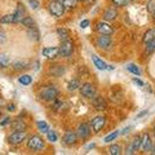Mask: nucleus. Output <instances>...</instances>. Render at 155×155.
Instances as JSON below:
<instances>
[{"instance_id": "obj_26", "label": "nucleus", "mask_w": 155, "mask_h": 155, "mask_svg": "<svg viewBox=\"0 0 155 155\" xmlns=\"http://www.w3.org/2000/svg\"><path fill=\"white\" fill-rule=\"evenodd\" d=\"M21 23H22V26H25V27H27V28L36 27V22H35V19H34L32 17H30V16H26V17L21 21Z\"/></svg>"}, {"instance_id": "obj_14", "label": "nucleus", "mask_w": 155, "mask_h": 155, "mask_svg": "<svg viewBox=\"0 0 155 155\" xmlns=\"http://www.w3.org/2000/svg\"><path fill=\"white\" fill-rule=\"evenodd\" d=\"M41 54L45 58H48V60H54V58L60 56V49L57 47H45L43 48Z\"/></svg>"}, {"instance_id": "obj_35", "label": "nucleus", "mask_w": 155, "mask_h": 155, "mask_svg": "<svg viewBox=\"0 0 155 155\" xmlns=\"http://www.w3.org/2000/svg\"><path fill=\"white\" fill-rule=\"evenodd\" d=\"M127 70H128L129 72H132V74H134V75H141V70H140L138 66L134 65V64H129V65L127 66Z\"/></svg>"}, {"instance_id": "obj_12", "label": "nucleus", "mask_w": 155, "mask_h": 155, "mask_svg": "<svg viewBox=\"0 0 155 155\" xmlns=\"http://www.w3.org/2000/svg\"><path fill=\"white\" fill-rule=\"evenodd\" d=\"M62 141H64V143L66 146H74V145L78 143L79 138H78V134H76V132H74V130H66L64 137H62Z\"/></svg>"}, {"instance_id": "obj_41", "label": "nucleus", "mask_w": 155, "mask_h": 155, "mask_svg": "<svg viewBox=\"0 0 155 155\" xmlns=\"http://www.w3.org/2000/svg\"><path fill=\"white\" fill-rule=\"evenodd\" d=\"M89 25H91V21H89V19H84V21L80 22V27H81V28H87Z\"/></svg>"}, {"instance_id": "obj_33", "label": "nucleus", "mask_w": 155, "mask_h": 155, "mask_svg": "<svg viewBox=\"0 0 155 155\" xmlns=\"http://www.w3.org/2000/svg\"><path fill=\"white\" fill-rule=\"evenodd\" d=\"M36 125H38V129L40 133H47L48 130H49V127H48V124L44 122V120H39L36 123Z\"/></svg>"}, {"instance_id": "obj_34", "label": "nucleus", "mask_w": 155, "mask_h": 155, "mask_svg": "<svg viewBox=\"0 0 155 155\" xmlns=\"http://www.w3.org/2000/svg\"><path fill=\"white\" fill-rule=\"evenodd\" d=\"M119 136V130H115V132H111L109 136H106V137L104 138V142L106 143H110V142H113L114 140H116V137Z\"/></svg>"}, {"instance_id": "obj_31", "label": "nucleus", "mask_w": 155, "mask_h": 155, "mask_svg": "<svg viewBox=\"0 0 155 155\" xmlns=\"http://www.w3.org/2000/svg\"><path fill=\"white\" fill-rule=\"evenodd\" d=\"M47 138H48V141L52 142V143H54L58 141V134L56 133V130H53V129H49L47 132Z\"/></svg>"}, {"instance_id": "obj_7", "label": "nucleus", "mask_w": 155, "mask_h": 155, "mask_svg": "<svg viewBox=\"0 0 155 155\" xmlns=\"http://www.w3.org/2000/svg\"><path fill=\"white\" fill-rule=\"evenodd\" d=\"M91 129L93 133H100L106 125V116L104 115H97L91 120Z\"/></svg>"}, {"instance_id": "obj_43", "label": "nucleus", "mask_w": 155, "mask_h": 155, "mask_svg": "<svg viewBox=\"0 0 155 155\" xmlns=\"http://www.w3.org/2000/svg\"><path fill=\"white\" fill-rule=\"evenodd\" d=\"M132 81H133V83H136L137 85H140V87H143V85H145V84H143V81H141L140 79H137V78H133Z\"/></svg>"}, {"instance_id": "obj_29", "label": "nucleus", "mask_w": 155, "mask_h": 155, "mask_svg": "<svg viewBox=\"0 0 155 155\" xmlns=\"http://www.w3.org/2000/svg\"><path fill=\"white\" fill-rule=\"evenodd\" d=\"M0 23L2 25H11V23H14V16L13 14H5L0 18Z\"/></svg>"}, {"instance_id": "obj_5", "label": "nucleus", "mask_w": 155, "mask_h": 155, "mask_svg": "<svg viewBox=\"0 0 155 155\" xmlns=\"http://www.w3.org/2000/svg\"><path fill=\"white\" fill-rule=\"evenodd\" d=\"M27 140V134L26 130H14L13 133H11L8 136V142L14 146H18V145L23 143Z\"/></svg>"}, {"instance_id": "obj_27", "label": "nucleus", "mask_w": 155, "mask_h": 155, "mask_svg": "<svg viewBox=\"0 0 155 155\" xmlns=\"http://www.w3.org/2000/svg\"><path fill=\"white\" fill-rule=\"evenodd\" d=\"M154 39H155V28H149V30L143 34L142 40H143L145 44H146V43L154 40Z\"/></svg>"}, {"instance_id": "obj_16", "label": "nucleus", "mask_w": 155, "mask_h": 155, "mask_svg": "<svg viewBox=\"0 0 155 155\" xmlns=\"http://www.w3.org/2000/svg\"><path fill=\"white\" fill-rule=\"evenodd\" d=\"M92 105H93V107L98 111H104V110H106V107H107L106 100L102 96H97V94L92 98Z\"/></svg>"}, {"instance_id": "obj_2", "label": "nucleus", "mask_w": 155, "mask_h": 155, "mask_svg": "<svg viewBox=\"0 0 155 155\" xmlns=\"http://www.w3.org/2000/svg\"><path fill=\"white\" fill-rule=\"evenodd\" d=\"M26 141H27V149L34 153H40L45 147V140L40 134H31Z\"/></svg>"}, {"instance_id": "obj_39", "label": "nucleus", "mask_w": 155, "mask_h": 155, "mask_svg": "<svg viewBox=\"0 0 155 155\" xmlns=\"http://www.w3.org/2000/svg\"><path fill=\"white\" fill-rule=\"evenodd\" d=\"M28 5L31 9H38L40 7V3H39V0H28Z\"/></svg>"}, {"instance_id": "obj_46", "label": "nucleus", "mask_w": 155, "mask_h": 155, "mask_svg": "<svg viewBox=\"0 0 155 155\" xmlns=\"http://www.w3.org/2000/svg\"><path fill=\"white\" fill-rule=\"evenodd\" d=\"M150 154L155 155V143H153V146H151V150H150Z\"/></svg>"}, {"instance_id": "obj_44", "label": "nucleus", "mask_w": 155, "mask_h": 155, "mask_svg": "<svg viewBox=\"0 0 155 155\" xmlns=\"http://www.w3.org/2000/svg\"><path fill=\"white\" fill-rule=\"evenodd\" d=\"M7 110L11 111V113H13V111L16 110V105H14V104H9V105L7 106Z\"/></svg>"}, {"instance_id": "obj_28", "label": "nucleus", "mask_w": 155, "mask_h": 155, "mask_svg": "<svg viewBox=\"0 0 155 155\" xmlns=\"http://www.w3.org/2000/svg\"><path fill=\"white\" fill-rule=\"evenodd\" d=\"M109 150V154L110 155H120L122 154V146L119 143H114L107 149Z\"/></svg>"}, {"instance_id": "obj_19", "label": "nucleus", "mask_w": 155, "mask_h": 155, "mask_svg": "<svg viewBox=\"0 0 155 155\" xmlns=\"http://www.w3.org/2000/svg\"><path fill=\"white\" fill-rule=\"evenodd\" d=\"M65 72H66V67L64 65H54V66H51V69H49V74L56 78L65 75Z\"/></svg>"}, {"instance_id": "obj_22", "label": "nucleus", "mask_w": 155, "mask_h": 155, "mask_svg": "<svg viewBox=\"0 0 155 155\" xmlns=\"http://www.w3.org/2000/svg\"><path fill=\"white\" fill-rule=\"evenodd\" d=\"M92 62H93V65L98 70H107V65H106L104 62V60H101L98 56H96V54L92 56Z\"/></svg>"}, {"instance_id": "obj_47", "label": "nucleus", "mask_w": 155, "mask_h": 155, "mask_svg": "<svg viewBox=\"0 0 155 155\" xmlns=\"http://www.w3.org/2000/svg\"><path fill=\"white\" fill-rule=\"evenodd\" d=\"M130 130V127H128V128H125V130H123V134H125V133H128Z\"/></svg>"}, {"instance_id": "obj_30", "label": "nucleus", "mask_w": 155, "mask_h": 155, "mask_svg": "<svg viewBox=\"0 0 155 155\" xmlns=\"http://www.w3.org/2000/svg\"><path fill=\"white\" fill-rule=\"evenodd\" d=\"M64 4V7L67 9H75L78 5V0H60Z\"/></svg>"}, {"instance_id": "obj_24", "label": "nucleus", "mask_w": 155, "mask_h": 155, "mask_svg": "<svg viewBox=\"0 0 155 155\" xmlns=\"http://www.w3.org/2000/svg\"><path fill=\"white\" fill-rule=\"evenodd\" d=\"M79 87H80V80L78 79V78H72L69 83H67V91L74 92L76 89H79Z\"/></svg>"}, {"instance_id": "obj_18", "label": "nucleus", "mask_w": 155, "mask_h": 155, "mask_svg": "<svg viewBox=\"0 0 155 155\" xmlns=\"http://www.w3.org/2000/svg\"><path fill=\"white\" fill-rule=\"evenodd\" d=\"M11 127H12L13 130H26L27 129V123L19 116V118H16V119L12 120Z\"/></svg>"}, {"instance_id": "obj_50", "label": "nucleus", "mask_w": 155, "mask_h": 155, "mask_svg": "<svg viewBox=\"0 0 155 155\" xmlns=\"http://www.w3.org/2000/svg\"><path fill=\"white\" fill-rule=\"evenodd\" d=\"M153 19H154V22H155V13H153Z\"/></svg>"}, {"instance_id": "obj_1", "label": "nucleus", "mask_w": 155, "mask_h": 155, "mask_svg": "<svg viewBox=\"0 0 155 155\" xmlns=\"http://www.w3.org/2000/svg\"><path fill=\"white\" fill-rule=\"evenodd\" d=\"M58 94H60V91L57 89L56 85H52V84L41 87L38 92V97L41 101H44V102H53L58 97Z\"/></svg>"}, {"instance_id": "obj_23", "label": "nucleus", "mask_w": 155, "mask_h": 155, "mask_svg": "<svg viewBox=\"0 0 155 155\" xmlns=\"http://www.w3.org/2000/svg\"><path fill=\"white\" fill-rule=\"evenodd\" d=\"M11 57L7 53H0V69H7L11 66Z\"/></svg>"}, {"instance_id": "obj_48", "label": "nucleus", "mask_w": 155, "mask_h": 155, "mask_svg": "<svg viewBox=\"0 0 155 155\" xmlns=\"http://www.w3.org/2000/svg\"><path fill=\"white\" fill-rule=\"evenodd\" d=\"M115 67L114 66H111V65H107V70H114Z\"/></svg>"}, {"instance_id": "obj_4", "label": "nucleus", "mask_w": 155, "mask_h": 155, "mask_svg": "<svg viewBox=\"0 0 155 155\" xmlns=\"http://www.w3.org/2000/svg\"><path fill=\"white\" fill-rule=\"evenodd\" d=\"M60 49V56L64 58H69L72 56V53L75 51V44L71 39H67V40L61 41V45L58 47Z\"/></svg>"}, {"instance_id": "obj_25", "label": "nucleus", "mask_w": 155, "mask_h": 155, "mask_svg": "<svg viewBox=\"0 0 155 155\" xmlns=\"http://www.w3.org/2000/svg\"><path fill=\"white\" fill-rule=\"evenodd\" d=\"M27 35L30 39H32V40L38 41L39 39H40V32H39L38 27H31V28H27Z\"/></svg>"}, {"instance_id": "obj_21", "label": "nucleus", "mask_w": 155, "mask_h": 155, "mask_svg": "<svg viewBox=\"0 0 155 155\" xmlns=\"http://www.w3.org/2000/svg\"><path fill=\"white\" fill-rule=\"evenodd\" d=\"M56 32H57V35H58V38H60L61 41L67 40V39H71L70 38L71 36V32H70L69 28H66V27H58L57 30H56Z\"/></svg>"}, {"instance_id": "obj_51", "label": "nucleus", "mask_w": 155, "mask_h": 155, "mask_svg": "<svg viewBox=\"0 0 155 155\" xmlns=\"http://www.w3.org/2000/svg\"><path fill=\"white\" fill-rule=\"evenodd\" d=\"M78 2H85V0H78Z\"/></svg>"}, {"instance_id": "obj_49", "label": "nucleus", "mask_w": 155, "mask_h": 155, "mask_svg": "<svg viewBox=\"0 0 155 155\" xmlns=\"http://www.w3.org/2000/svg\"><path fill=\"white\" fill-rule=\"evenodd\" d=\"M153 136H154V138H155V124H154V127H153Z\"/></svg>"}, {"instance_id": "obj_40", "label": "nucleus", "mask_w": 155, "mask_h": 155, "mask_svg": "<svg viewBox=\"0 0 155 155\" xmlns=\"http://www.w3.org/2000/svg\"><path fill=\"white\" fill-rule=\"evenodd\" d=\"M5 41H7V35H5V32L0 28V44H4Z\"/></svg>"}, {"instance_id": "obj_37", "label": "nucleus", "mask_w": 155, "mask_h": 155, "mask_svg": "<svg viewBox=\"0 0 155 155\" xmlns=\"http://www.w3.org/2000/svg\"><path fill=\"white\" fill-rule=\"evenodd\" d=\"M146 9L149 13H155V0H149L146 4Z\"/></svg>"}, {"instance_id": "obj_42", "label": "nucleus", "mask_w": 155, "mask_h": 155, "mask_svg": "<svg viewBox=\"0 0 155 155\" xmlns=\"http://www.w3.org/2000/svg\"><path fill=\"white\" fill-rule=\"evenodd\" d=\"M11 122H12L11 118H4L2 122H0V125H2V127H4V125H7V124H11Z\"/></svg>"}, {"instance_id": "obj_20", "label": "nucleus", "mask_w": 155, "mask_h": 155, "mask_svg": "<svg viewBox=\"0 0 155 155\" xmlns=\"http://www.w3.org/2000/svg\"><path fill=\"white\" fill-rule=\"evenodd\" d=\"M28 66H30V64H28V61H26V60H17V61H14L12 65L14 71L26 70V69H28Z\"/></svg>"}, {"instance_id": "obj_17", "label": "nucleus", "mask_w": 155, "mask_h": 155, "mask_svg": "<svg viewBox=\"0 0 155 155\" xmlns=\"http://www.w3.org/2000/svg\"><path fill=\"white\" fill-rule=\"evenodd\" d=\"M118 9H116L114 5L113 7H109L107 9H105L104 12V21L106 22H111V21H115L116 18H118Z\"/></svg>"}, {"instance_id": "obj_6", "label": "nucleus", "mask_w": 155, "mask_h": 155, "mask_svg": "<svg viewBox=\"0 0 155 155\" xmlns=\"http://www.w3.org/2000/svg\"><path fill=\"white\" fill-rule=\"evenodd\" d=\"M79 91H80V94L84 97V98H88V100H92L93 97L97 94V89H96V85H93L89 81L87 83H83L80 87H79Z\"/></svg>"}, {"instance_id": "obj_9", "label": "nucleus", "mask_w": 155, "mask_h": 155, "mask_svg": "<svg viewBox=\"0 0 155 155\" xmlns=\"http://www.w3.org/2000/svg\"><path fill=\"white\" fill-rule=\"evenodd\" d=\"M141 137V143H140V150L142 153H150L151 150V146H153V140H151V136H150L147 132H143L140 134Z\"/></svg>"}, {"instance_id": "obj_45", "label": "nucleus", "mask_w": 155, "mask_h": 155, "mask_svg": "<svg viewBox=\"0 0 155 155\" xmlns=\"http://www.w3.org/2000/svg\"><path fill=\"white\" fill-rule=\"evenodd\" d=\"M147 114V110H143V111H141L138 115H137V118H141V116H143V115H146Z\"/></svg>"}, {"instance_id": "obj_8", "label": "nucleus", "mask_w": 155, "mask_h": 155, "mask_svg": "<svg viewBox=\"0 0 155 155\" xmlns=\"http://www.w3.org/2000/svg\"><path fill=\"white\" fill-rule=\"evenodd\" d=\"M91 133H92V129H91L89 123L83 122V123H80L79 125H78L76 134H78V138H79V140H83V141H84V140L89 138Z\"/></svg>"}, {"instance_id": "obj_36", "label": "nucleus", "mask_w": 155, "mask_h": 155, "mask_svg": "<svg viewBox=\"0 0 155 155\" xmlns=\"http://www.w3.org/2000/svg\"><path fill=\"white\" fill-rule=\"evenodd\" d=\"M111 3H113V5L115 8H123L125 5H128V0H111Z\"/></svg>"}, {"instance_id": "obj_38", "label": "nucleus", "mask_w": 155, "mask_h": 155, "mask_svg": "<svg viewBox=\"0 0 155 155\" xmlns=\"http://www.w3.org/2000/svg\"><path fill=\"white\" fill-rule=\"evenodd\" d=\"M155 51V39L154 40H151V41H149V43H146V53H153Z\"/></svg>"}, {"instance_id": "obj_10", "label": "nucleus", "mask_w": 155, "mask_h": 155, "mask_svg": "<svg viewBox=\"0 0 155 155\" xmlns=\"http://www.w3.org/2000/svg\"><path fill=\"white\" fill-rule=\"evenodd\" d=\"M94 30L98 34H101V35H111V34H114L113 26H111L109 22L104 21V19H102V21H98L96 23Z\"/></svg>"}, {"instance_id": "obj_13", "label": "nucleus", "mask_w": 155, "mask_h": 155, "mask_svg": "<svg viewBox=\"0 0 155 155\" xmlns=\"http://www.w3.org/2000/svg\"><path fill=\"white\" fill-rule=\"evenodd\" d=\"M13 16H14V23H21L22 19L27 16V11L22 3L18 4V7L16 8V12L13 13Z\"/></svg>"}, {"instance_id": "obj_32", "label": "nucleus", "mask_w": 155, "mask_h": 155, "mask_svg": "<svg viewBox=\"0 0 155 155\" xmlns=\"http://www.w3.org/2000/svg\"><path fill=\"white\" fill-rule=\"evenodd\" d=\"M18 81L22 85H30L32 83V78H31V75H21L18 78Z\"/></svg>"}, {"instance_id": "obj_11", "label": "nucleus", "mask_w": 155, "mask_h": 155, "mask_svg": "<svg viewBox=\"0 0 155 155\" xmlns=\"http://www.w3.org/2000/svg\"><path fill=\"white\" fill-rule=\"evenodd\" d=\"M96 45L100 48V49H105L107 51L111 48V45H113V39H111L110 35H101L97 36L96 39Z\"/></svg>"}, {"instance_id": "obj_3", "label": "nucleus", "mask_w": 155, "mask_h": 155, "mask_svg": "<svg viewBox=\"0 0 155 155\" xmlns=\"http://www.w3.org/2000/svg\"><path fill=\"white\" fill-rule=\"evenodd\" d=\"M65 7L64 4H62L60 0H51L49 3H48V11L52 16H54L57 18H61L62 16L65 14Z\"/></svg>"}, {"instance_id": "obj_52", "label": "nucleus", "mask_w": 155, "mask_h": 155, "mask_svg": "<svg viewBox=\"0 0 155 155\" xmlns=\"http://www.w3.org/2000/svg\"><path fill=\"white\" fill-rule=\"evenodd\" d=\"M128 2H134V0H128Z\"/></svg>"}, {"instance_id": "obj_15", "label": "nucleus", "mask_w": 155, "mask_h": 155, "mask_svg": "<svg viewBox=\"0 0 155 155\" xmlns=\"http://www.w3.org/2000/svg\"><path fill=\"white\" fill-rule=\"evenodd\" d=\"M140 143H141V137L140 136H136V137L128 143V146L127 149H125V154H134V153H137L138 150H140Z\"/></svg>"}]
</instances>
